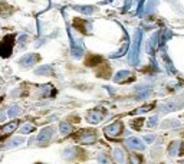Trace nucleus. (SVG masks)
Here are the masks:
<instances>
[{
  "label": "nucleus",
  "instance_id": "obj_23",
  "mask_svg": "<svg viewBox=\"0 0 184 164\" xmlns=\"http://www.w3.org/2000/svg\"><path fill=\"white\" fill-rule=\"evenodd\" d=\"M144 118H135V120H132L131 121V128L132 130H141V125L144 124Z\"/></svg>",
  "mask_w": 184,
  "mask_h": 164
},
{
  "label": "nucleus",
  "instance_id": "obj_24",
  "mask_svg": "<svg viewBox=\"0 0 184 164\" xmlns=\"http://www.w3.org/2000/svg\"><path fill=\"white\" fill-rule=\"evenodd\" d=\"M128 48H130V43H125V45H124L122 48H121V49H119L118 52H117V53H112V55H111V58H112V59H115V58H119V56H122L124 53H125V52L128 51Z\"/></svg>",
  "mask_w": 184,
  "mask_h": 164
},
{
  "label": "nucleus",
  "instance_id": "obj_28",
  "mask_svg": "<svg viewBox=\"0 0 184 164\" xmlns=\"http://www.w3.org/2000/svg\"><path fill=\"white\" fill-rule=\"evenodd\" d=\"M33 130H35V127L30 125V124H24L22 128H20V132L22 134H29V132H32Z\"/></svg>",
  "mask_w": 184,
  "mask_h": 164
},
{
  "label": "nucleus",
  "instance_id": "obj_25",
  "mask_svg": "<svg viewBox=\"0 0 184 164\" xmlns=\"http://www.w3.org/2000/svg\"><path fill=\"white\" fill-rule=\"evenodd\" d=\"M12 12H13V9H12L9 5H6V3H2V2H0V14L12 13Z\"/></svg>",
  "mask_w": 184,
  "mask_h": 164
},
{
  "label": "nucleus",
  "instance_id": "obj_35",
  "mask_svg": "<svg viewBox=\"0 0 184 164\" xmlns=\"http://www.w3.org/2000/svg\"><path fill=\"white\" fill-rule=\"evenodd\" d=\"M26 39H28V36H26V35H23V36H20V38H19V43H20V45H23V43L26 42Z\"/></svg>",
  "mask_w": 184,
  "mask_h": 164
},
{
  "label": "nucleus",
  "instance_id": "obj_27",
  "mask_svg": "<svg viewBox=\"0 0 184 164\" xmlns=\"http://www.w3.org/2000/svg\"><path fill=\"white\" fill-rule=\"evenodd\" d=\"M23 143V138L22 137H17V138H13V140H10L9 143H7V145L6 147H14V145H19Z\"/></svg>",
  "mask_w": 184,
  "mask_h": 164
},
{
  "label": "nucleus",
  "instance_id": "obj_16",
  "mask_svg": "<svg viewBox=\"0 0 184 164\" xmlns=\"http://www.w3.org/2000/svg\"><path fill=\"white\" fill-rule=\"evenodd\" d=\"M101 62H102V58L98 56V55H88L85 59V65L95 66V65H99Z\"/></svg>",
  "mask_w": 184,
  "mask_h": 164
},
{
  "label": "nucleus",
  "instance_id": "obj_11",
  "mask_svg": "<svg viewBox=\"0 0 184 164\" xmlns=\"http://www.w3.org/2000/svg\"><path fill=\"white\" fill-rule=\"evenodd\" d=\"M73 28L78 29V30L82 32V33H86V32H88V29H86V28H89V23H86L85 19L75 17V19H73Z\"/></svg>",
  "mask_w": 184,
  "mask_h": 164
},
{
  "label": "nucleus",
  "instance_id": "obj_22",
  "mask_svg": "<svg viewBox=\"0 0 184 164\" xmlns=\"http://www.w3.org/2000/svg\"><path fill=\"white\" fill-rule=\"evenodd\" d=\"M19 114H22V108L17 107V105H13V107H10V109L7 111V115H9L10 118L16 117V115H19Z\"/></svg>",
  "mask_w": 184,
  "mask_h": 164
},
{
  "label": "nucleus",
  "instance_id": "obj_7",
  "mask_svg": "<svg viewBox=\"0 0 184 164\" xmlns=\"http://www.w3.org/2000/svg\"><path fill=\"white\" fill-rule=\"evenodd\" d=\"M122 122L121 121H115L114 124H111V125H107L104 128V132L107 134L108 137H117V135H121L122 134Z\"/></svg>",
  "mask_w": 184,
  "mask_h": 164
},
{
  "label": "nucleus",
  "instance_id": "obj_15",
  "mask_svg": "<svg viewBox=\"0 0 184 164\" xmlns=\"http://www.w3.org/2000/svg\"><path fill=\"white\" fill-rule=\"evenodd\" d=\"M52 66L51 65H42L39 66L38 69L35 71V75H43V76H47V75H52Z\"/></svg>",
  "mask_w": 184,
  "mask_h": 164
},
{
  "label": "nucleus",
  "instance_id": "obj_17",
  "mask_svg": "<svg viewBox=\"0 0 184 164\" xmlns=\"http://www.w3.org/2000/svg\"><path fill=\"white\" fill-rule=\"evenodd\" d=\"M112 158L115 163H124V161H125V154H124V151L121 150V148H115Z\"/></svg>",
  "mask_w": 184,
  "mask_h": 164
},
{
  "label": "nucleus",
  "instance_id": "obj_3",
  "mask_svg": "<svg viewBox=\"0 0 184 164\" xmlns=\"http://www.w3.org/2000/svg\"><path fill=\"white\" fill-rule=\"evenodd\" d=\"M14 46V35H7L0 40V56L9 58L13 52Z\"/></svg>",
  "mask_w": 184,
  "mask_h": 164
},
{
  "label": "nucleus",
  "instance_id": "obj_33",
  "mask_svg": "<svg viewBox=\"0 0 184 164\" xmlns=\"http://www.w3.org/2000/svg\"><path fill=\"white\" fill-rule=\"evenodd\" d=\"M131 2L132 0H125V5H124V10H128L130 6H131Z\"/></svg>",
  "mask_w": 184,
  "mask_h": 164
},
{
  "label": "nucleus",
  "instance_id": "obj_1",
  "mask_svg": "<svg viewBox=\"0 0 184 164\" xmlns=\"http://www.w3.org/2000/svg\"><path fill=\"white\" fill-rule=\"evenodd\" d=\"M142 40V30L141 29H137L135 30V35L132 38V46H131V52H130V63L132 66H137L138 62H140V45H141Z\"/></svg>",
  "mask_w": 184,
  "mask_h": 164
},
{
  "label": "nucleus",
  "instance_id": "obj_13",
  "mask_svg": "<svg viewBox=\"0 0 184 164\" xmlns=\"http://www.w3.org/2000/svg\"><path fill=\"white\" fill-rule=\"evenodd\" d=\"M135 89H137V99L147 98L148 95L151 94V88H150V86H142V85H138Z\"/></svg>",
  "mask_w": 184,
  "mask_h": 164
},
{
  "label": "nucleus",
  "instance_id": "obj_4",
  "mask_svg": "<svg viewBox=\"0 0 184 164\" xmlns=\"http://www.w3.org/2000/svg\"><path fill=\"white\" fill-rule=\"evenodd\" d=\"M104 115H105L104 108H94V109L88 111V114H86V120H88V122H91V124H98V122L102 121Z\"/></svg>",
  "mask_w": 184,
  "mask_h": 164
},
{
  "label": "nucleus",
  "instance_id": "obj_8",
  "mask_svg": "<svg viewBox=\"0 0 184 164\" xmlns=\"http://www.w3.org/2000/svg\"><path fill=\"white\" fill-rule=\"evenodd\" d=\"M38 61H40V56H39L38 53H28V55L20 58L19 63L22 68H29V66H32L33 63H36Z\"/></svg>",
  "mask_w": 184,
  "mask_h": 164
},
{
  "label": "nucleus",
  "instance_id": "obj_5",
  "mask_svg": "<svg viewBox=\"0 0 184 164\" xmlns=\"http://www.w3.org/2000/svg\"><path fill=\"white\" fill-rule=\"evenodd\" d=\"M184 107V98L181 99H174V101H168V102L163 104L160 107V111L163 113H171V111H177L180 108Z\"/></svg>",
  "mask_w": 184,
  "mask_h": 164
},
{
  "label": "nucleus",
  "instance_id": "obj_6",
  "mask_svg": "<svg viewBox=\"0 0 184 164\" xmlns=\"http://www.w3.org/2000/svg\"><path fill=\"white\" fill-rule=\"evenodd\" d=\"M19 124H20V121L17 120V121L7 122L6 125H2V127H0V140H2V141L6 140V138H7V137L12 134V132H14V130L19 127Z\"/></svg>",
  "mask_w": 184,
  "mask_h": 164
},
{
  "label": "nucleus",
  "instance_id": "obj_31",
  "mask_svg": "<svg viewBox=\"0 0 184 164\" xmlns=\"http://www.w3.org/2000/svg\"><path fill=\"white\" fill-rule=\"evenodd\" d=\"M157 121H158V117H157V115H156V117H151L150 120H148V122H147V125H148V127H154L157 124Z\"/></svg>",
  "mask_w": 184,
  "mask_h": 164
},
{
  "label": "nucleus",
  "instance_id": "obj_19",
  "mask_svg": "<svg viewBox=\"0 0 184 164\" xmlns=\"http://www.w3.org/2000/svg\"><path fill=\"white\" fill-rule=\"evenodd\" d=\"M180 144L181 143H178V141H173L170 145H168V154L171 155V157H174V155L178 154V150H180Z\"/></svg>",
  "mask_w": 184,
  "mask_h": 164
},
{
  "label": "nucleus",
  "instance_id": "obj_36",
  "mask_svg": "<svg viewBox=\"0 0 184 164\" xmlns=\"http://www.w3.org/2000/svg\"><path fill=\"white\" fill-rule=\"evenodd\" d=\"M6 118V114H0V121H3Z\"/></svg>",
  "mask_w": 184,
  "mask_h": 164
},
{
  "label": "nucleus",
  "instance_id": "obj_26",
  "mask_svg": "<svg viewBox=\"0 0 184 164\" xmlns=\"http://www.w3.org/2000/svg\"><path fill=\"white\" fill-rule=\"evenodd\" d=\"M163 128H173V127H180V122L175 121V120H171V121H167V122H163L161 124Z\"/></svg>",
  "mask_w": 184,
  "mask_h": 164
},
{
  "label": "nucleus",
  "instance_id": "obj_14",
  "mask_svg": "<svg viewBox=\"0 0 184 164\" xmlns=\"http://www.w3.org/2000/svg\"><path fill=\"white\" fill-rule=\"evenodd\" d=\"M131 78V72L130 71H119L117 72V75L114 76V82H124V81H127Z\"/></svg>",
  "mask_w": 184,
  "mask_h": 164
},
{
  "label": "nucleus",
  "instance_id": "obj_29",
  "mask_svg": "<svg viewBox=\"0 0 184 164\" xmlns=\"http://www.w3.org/2000/svg\"><path fill=\"white\" fill-rule=\"evenodd\" d=\"M151 108H154V104H148V105H145V107H141L138 108L137 111H134L132 114H140V113H145V111H150Z\"/></svg>",
  "mask_w": 184,
  "mask_h": 164
},
{
  "label": "nucleus",
  "instance_id": "obj_12",
  "mask_svg": "<svg viewBox=\"0 0 184 164\" xmlns=\"http://www.w3.org/2000/svg\"><path fill=\"white\" fill-rule=\"evenodd\" d=\"M160 35L161 32H156L154 35L151 36V39H150V43H148V46H147V49H148V52L150 53H154V51L157 49V46H158V40H160Z\"/></svg>",
  "mask_w": 184,
  "mask_h": 164
},
{
  "label": "nucleus",
  "instance_id": "obj_30",
  "mask_svg": "<svg viewBox=\"0 0 184 164\" xmlns=\"http://www.w3.org/2000/svg\"><path fill=\"white\" fill-rule=\"evenodd\" d=\"M156 3H157V0H151V2H150V3L147 5L148 7H147V9L144 10V13H150V12H151L152 9H154V5H156Z\"/></svg>",
  "mask_w": 184,
  "mask_h": 164
},
{
  "label": "nucleus",
  "instance_id": "obj_9",
  "mask_svg": "<svg viewBox=\"0 0 184 164\" xmlns=\"http://www.w3.org/2000/svg\"><path fill=\"white\" fill-rule=\"evenodd\" d=\"M53 134H55V128H53V127H45V128L40 130V132H39L38 137H36V140H38L39 143H47V141L53 137Z\"/></svg>",
  "mask_w": 184,
  "mask_h": 164
},
{
  "label": "nucleus",
  "instance_id": "obj_34",
  "mask_svg": "<svg viewBox=\"0 0 184 164\" xmlns=\"http://www.w3.org/2000/svg\"><path fill=\"white\" fill-rule=\"evenodd\" d=\"M178 154L180 155H184V141L180 144V150H178Z\"/></svg>",
  "mask_w": 184,
  "mask_h": 164
},
{
  "label": "nucleus",
  "instance_id": "obj_20",
  "mask_svg": "<svg viewBox=\"0 0 184 164\" xmlns=\"http://www.w3.org/2000/svg\"><path fill=\"white\" fill-rule=\"evenodd\" d=\"M59 131H61L62 135H69V132H72V128L68 122L63 121V122H61V125H59Z\"/></svg>",
  "mask_w": 184,
  "mask_h": 164
},
{
  "label": "nucleus",
  "instance_id": "obj_10",
  "mask_svg": "<svg viewBox=\"0 0 184 164\" xmlns=\"http://www.w3.org/2000/svg\"><path fill=\"white\" fill-rule=\"evenodd\" d=\"M127 147H130L131 150H144V143L137 137H130L125 140Z\"/></svg>",
  "mask_w": 184,
  "mask_h": 164
},
{
  "label": "nucleus",
  "instance_id": "obj_21",
  "mask_svg": "<svg viewBox=\"0 0 184 164\" xmlns=\"http://www.w3.org/2000/svg\"><path fill=\"white\" fill-rule=\"evenodd\" d=\"M96 75L101 76V78H109V75H111V68H109L108 65H104L102 69L96 71Z\"/></svg>",
  "mask_w": 184,
  "mask_h": 164
},
{
  "label": "nucleus",
  "instance_id": "obj_38",
  "mask_svg": "<svg viewBox=\"0 0 184 164\" xmlns=\"http://www.w3.org/2000/svg\"><path fill=\"white\" fill-rule=\"evenodd\" d=\"M181 163H184V160H181Z\"/></svg>",
  "mask_w": 184,
  "mask_h": 164
},
{
  "label": "nucleus",
  "instance_id": "obj_2",
  "mask_svg": "<svg viewBox=\"0 0 184 164\" xmlns=\"http://www.w3.org/2000/svg\"><path fill=\"white\" fill-rule=\"evenodd\" d=\"M73 140L81 144H94L98 140V134L95 130H79L73 134Z\"/></svg>",
  "mask_w": 184,
  "mask_h": 164
},
{
  "label": "nucleus",
  "instance_id": "obj_18",
  "mask_svg": "<svg viewBox=\"0 0 184 164\" xmlns=\"http://www.w3.org/2000/svg\"><path fill=\"white\" fill-rule=\"evenodd\" d=\"M75 10H78V12H81V13L84 14H92L95 12V7L94 6H72Z\"/></svg>",
  "mask_w": 184,
  "mask_h": 164
},
{
  "label": "nucleus",
  "instance_id": "obj_37",
  "mask_svg": "<svg viewBox=\"0 0 184 164\" xmlns=\"http://www.w3.org/2000/svg\"><path fill=\"white\" fill-rule=\"evenodd\" d=\"M105 2H107V3H109V2H112V0H105Z\"/></svg>",
  "mask_w": 184,
  "mask_h": 164
},
{
  "label": "nucleus",
  "instance_id": "obj_32",
  "mask_svg": "<svg viewBox=\"0 0 184 164\" xmlns=\"http://www.w3.org/2000/svg\"><path fill=\"white\" fill-rule=\"evenodd\" d=\"M154 138H156L154 135H145V137H144V141L150 144V143H152V141H154Z\"/></svg>",
  "mask_w": 184,
  "mask_h": 164
}]
</instances>
